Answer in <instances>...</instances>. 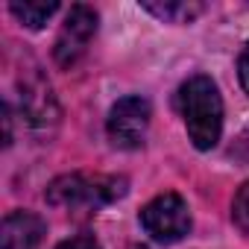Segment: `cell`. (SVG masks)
Listing matches in <instances>:
<instances>
[{
    "label": "cell",
    "mask_w": 249,
    "mask_h": 249,
    "mask_svg": "<svg viewBox=\"0 0 249 249\" xmlns=\"http://www.w3.org/2000/svg\"><path fill=\"white\" fill-rule=\"evenodd\" d=\"M9 12L30 30H41L56 12H59V3L56 0H15V3H9Z\"/></svg>",
    "instance_id": "cell-8"
},
{
    "label": "cell",
    "mask_w": 249,
    "mask_h": 249,
    "mask_svg": "<svg viewBox=\"0 0 249 249\" xmlns=\"http://www.w3.org/2000/svg\"><path fill=\"white\" fill-rule=\"evenodd\" d=\"M231 217L234 223L249 234V182L240 185V191L234 194V202H231Z\"/></svg>",
    "instance_id": "cell-10"
},
{
    "label": "cell",
    "mask_w": 249,
    "mask_h": 249,
    "mask_svg": "<svg viewBox=\"0 0 249 249\" xmlns=\"http://www.w3.org/2000/svg\"><path fill=\"white\" fill-rule=\"evenodd\" d=\"M179 111L196 150H214L223 135V100L211 76H191L179 88Z\"/></svg>",
    "instance_id": "cell-1"
},
{
    "label": "cell",
    "mask_w": 249,
    "mask_h": 249,
    "mask_svg": "<svg viewBox=\"0 0 249 249\" xmlns=\"http://www.w3.org/2000/svg\"><path fill=\"white\" fill-rule=\"evenodd\" d=\"M150 117H153V108H150V100L144 97H123L111 106L108 111V138L114 147H123V150H138L147 138V129H150Z\"/></svg>",
    "instance_id": "cell-4"
},
{
    "label": "cell",
    "mask_w": 249,
    "mask_h": 249,
    "mask_svg": "<svg viewBox=\"0 0 249 249\" xmlns=\"http://www.w3.org/2000/svg\"><path fill=\"white\" fill-rule=\"evenodd\" d=\"M56 249H100V243H97L91 234H76V237H71V240L59 243Z\"/></svg>",
    "instance_id": "cell-11"
},
{
    "label": "cell",
    "mask_w": 249,
    "mask_h": 249,
    "mask_svg": "<svg viewBox=\"0 0 249 249\" xmlns=\"http://www.w3.org/2000/svg\"><path fill=\"white\" fill-rule=\"evenodd\" d=\"M141 226L156 243H179L191 231V211L179 194H159L141 208Z\"/></svg>",
    "instance_id": "cell-3"
},
{
    "label": "cell",
    "mask_w": 249,
    "mask_h": 249,
    "mask_svg": "<svg viewBox=\"0 0 249 249\" xmlns=\"http://www.w3.org/2000/svg\"><path fill=\"white\" fill-rule=\"evenodd\" d=\"M126 194L123 176H88V173H68L50 182L47 202L68 211H100L103 205L120 199Z\"/></svg>",
    "instance_id": "cell-2"
},
{
    "label": "cell",
    "mask_w": 249,
    "mask_h": 249,
    "mask_svg": "<svg viewBox=\"0 0 249 249\" xmlns=\"http://www.w3.org/2000/svg\"><path fill=\"white\" fill-rule=\"evenodd\" d=\"M44 220L30 211H12L3 220V249H38Z\"/></svg>",
    "instance_id": "cell-7"
},
{
    "label": "cell",
    "mask_w": 249,
    "mask_h": 249,
    "mask_svg": "<svg viewBox=\"0 0 249 249\" xmlns=\"http://www.w3.org/2000/svg\"><path fill=\"white\" fill-rule=\"evenodd\" d=\"M147 12H153L161 21H173V24H188L194 21L205 6L202 3H144Z\"/></svg>",
    "instance_id": "cell-9"
},
{
    "label": "cell",
    "mask_w": 249,
    "mask_h": 249,
    "mask_svg": "<svg viewBox=\"0 0 249 249\" xmlns=\"http://www.w3.org/2000/svg\"><path fill=\"white\" fill-rule=\"evenodd\" d=\"M94 33H97V12H94L91 6H85V3L71 6L68 18H65V24H62V33H59V38H56V47H53L56 62H59L62 68H71V65L85 53V47H88V41L94 38Z\"/></svg>",
    "instance_id": "cell-5"
},
{
    "label": "cell",
    "mask_w": 249,
    "mask_h": 249,
    "mask_svg": "<svg viewBox=\"0 0 249 249\" xmlns=\"http://www.w3.org/2000/svg\"><path fill=\"white\" fill-rule=\"evenodd\" d=\"M21 114L33 129H47L59 117V106L50 82L41 73H27L21 79Z\"/></svg>",
    "instance_id": "cell-6"
},
{
    "label": "cell",
    "mask_w": 249,
    "mask_h": 249,
    "mask_svg": "<svg viewBox=\"0 0 249 249\" xmlns=\"http://www.w3.org/2000/svg\"><path fill=\"white\" fill-rule=\"evenodd\" d=\"M237 73H240L243 91L249 94V41H246V47H243V53H240V59H237Z\"/></svg>",
    "instance_id": "cell-12"
}]
</instances>
